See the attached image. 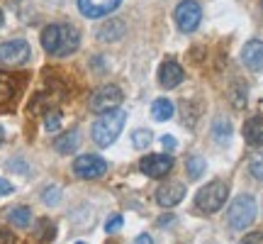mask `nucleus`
<instances>
[{"instance_id":"nucleus-23","label":"nucleus","mask_w":263,"mask_h":244,"mask_svg":"<svg viewBox=\"0 0 263 244\" xmlns=\"http://www.w3.org/2000/svg\"><path fill=\"white\" fill-rule=\"evenodd\" d=\"M44 127L49 132H59V127H61V113L59 110H49L47 117H44Z\"/></svg>"},{"instance_id":"nucleus-20","label":"nucleus","mask_w":263,"mask_h":244,"mask_svg":"<svg viewBox=\"0 0 263 244\" xmlns=\"http://www.w3.org/2000/svg\"><path fill=\"white\" fill-rule=\"evenodd\" d=\"M185 169H188V179H200L202 171H205V159L202 156H190L185 161Z\"/></svg>"},{"instance_id":"nucleus-19","label":"nucleus","mask_w":263,"mask_h":244,"mask_svg":"<svg viewBox=\"0 0 263 244\" xmlns=\"http://www.w3.org/2000/svg\"><path fill=\"white\" fill-rule=\"evenodd\" d=\"M8 220L17 227H27L32 222V213H29V207H10Z\"/></svg>"},{"instance_id":"nucleus-22","label":"nucleus","mask_w":263,"mask_h":244,"mask_svg":"<svg viewBox=\"0 0 263 244\" xmlns=\"http://www.w3.org/2000/svg\"><path fill=\"white\" fill-rule=\"evenodd\" d=\"M212 132H215V140L219 142V144L229 142V137H232V127H229V122H224V120H217Z\"/></svg>"},{"instance_id":"nucleus-31","label":"nucleus","mask_w":263,"mask_h":244,"mask_svg":"<svg viewBox=\"0 0 263 244\" xmlns=\"http://www.w3.org/2000/svg\"><path fill=\"white\" fill-rule=\"evenodd\" d=\"M8 193H12V186L5 179H0V196H8Z\"/></svg>"},{"instance_id":"nucleus-7","label":"nucleus","mask_w":263,"mask_h":244,"mask_svg":"<svg viewBox=\"0 0 263 244\" xmlns=\"http://www.w3.org/2000/svg\"><path fill=\"white\" fill-rule=\"evenodd\" d=\"M122 91L117 88V85H103V88H98L90 98V110L93 113H107V110H115V108H120L122 105Z\"/></svg>"},{"instance_id":"nucleus-34","label":"nucleus","mask_w":263,"mask_h":244,"mask_svg":"<svg viewBox=\"0 0 263 244\" xmlns=\"http://www.w3.org/2000/svg\"><path fill=\"white\" fill-rule=\"evenodd\" d=\"M3 137H5V134H3V127H0V144H3Z\"/></svg>"},{"instance_id":"nucleus-15","label":"nucleus","mask_w":263,"mask_h":244,"mask_svg":"<svg viewBox=\"0 0 263 244\" xmlns=\"http://www.w3.org/2000/svg\"><path fill=\"white\" fill-rule=\"evenodd\" d=\"M124 22H120V20H110V22H105L103 27H100V32H98V37L103 39V42H117V39L124 34Z\"/></svg>"},{"instance_id":"nucleus-18","label":"nucleus","mask_w":263,"mask_h":244,"mask_svg":"<svg viewBox=\"0 0 263 244\" xmlns=\"http://www.w3.org/2000/svg\"><path fill=\"white\" fill-rule=\"evenodd\" d=\"M15 91H17V83H15V78L0 71V105L10 103V100H12V95H15Z\"/></svg>"},{"instance_id":"nucleus-35","label":"nucleus","mask_w":263,"mask_h":244,"mask_svg":"<svg viewBox=\"0 0 263 244\" xmlns=\"http://www.w3.org/2000/svg\"><path fill=\"white\" fill-rule=\"evenodd\" d=\"M261 12H263V0H261Z\"/></svg>"},{"instance_id":"nucleus-3","label":"nucleus","mask_w":263,"mask_h":244,"mask_svg":"<svg viewBox=\"0 0 263 244\" xmlns=\"http://www.w3.org/2000/svg\"><path fill=\"white\" fill-rule=\"evenodd\" d=\"M256 200L251 196H239L229 205V213H227V220H229V227L232 230H246V227L254 225L256 220Z\"/></svg>"},{"instance_id":"nucleus-26","label":"nucleus","mask_w":263,"mask_h":244,"mask_svg":"<svg viewBox=\"0 0 263 244\" xmlns=\"http://www.w3.org/2000/svg\"><path fill=\"white\" fill-rule=\"evenodd\" d=\"M122 225H124L122 215H115V217H110V220H107V225H105V230H107V232H117V230H120Z\"/></svg>"},{"instance_id":"nucleus-28","label":"nucleus","mask_w":263,"mask_h":244,"mask_svg":"<svg viewBox=\"0 0 263 244\" xmlns=\"http://www.w3.org/2000/svg\"><path fill=\"white\" fill-rule=\"evenodd\" d=\"M0 244H15V235L0 227Z\"/></svg>"},{"instance_id":"nucleus-21","label":"nucleus","mask_w":263,"mask_h":244,"mask_svg":"<svg viewBox=\"0 0 263 244\" xmlns=\"http://www.w3.org/2000/svg\"><path fill=\"white\" fill-rule=\"evenodd\" d=\"M151 140H154V134H151L149 130H137L132 134V144H134L137 149H149Z\"/></svg>"},{"instance_id":"nucleus-4","label":"nucleus","mask_w":263,"mask_h":244,"mask_svg":"<svg viewBox=\"0 0 263 244\" xmlns=\"http://www.w3.org/2000/svg\"><path fill=\"white\" fill-rule=\"evenodd\" d=\"M227 193H229V188L222 181H212V183H207L205 188L197 190L195 207L202 210V213H217L227 203Z\"/></svg>"},{"instance_id":"nucleus-5","label":"nucleus","mask_w":263,"mask_h":244,"mask_svg":"<svg viewBox=\"0 0 263 244\" xmlns=\"http://www.w3.org/2000/svg\"><path fill=\"white\" fill-rule=\"evenodd\" d=\"M202 22V8L195 0H183L178 8H176V25L180 32H195L197 25Z\"/></svg>"},{"instance_id":"nucleus-9","label":"nucleus","mask_w":263,"mask_h":244,"mask_svg":"<svg viewBox=\"0 0 263 244\" xmlns=\"http://www.w3.org/2000/svg\"><path fill=\"white\" fill-rule=\"evenodd\" d=\"M29 59V44L22 39H12L0 44V61L5 66H20Z\"/></svg>"},{"instance_id":"nucleus-17","label":"nucleus","mask_w":263,"mask_h":244,"mask_svg":"<svg viewBox=\"0 0 263 244\" xmlns=\"http://www.w3.org/2000/svg\"><path fill=\"white\" fill-rule=\"evenodd\" d=\"M151 115H154V120H159V122L171 120V117H173V103H171L168 98L154 100V105H151Z\"/></svg>"},{"instance_id":"nucleus-30","label":"nucleus","mask_w":263,"mask_h":244,"mask_svg":"<svg viewBox=\"0 0 263 244\" xmlns=\"http://www.w3.org/2000/svg\"><path fill=\"white\" fill-rule=\"evenodd\" d=\"M161 144H163L166 149H176V140H173L171 134H166V137H161Z\"/></svg>"},{"instance_id":"nucleus-14","label":"nucleus","mask_w":263,"mask_h":244,"mask_svg":"<svg viewBox=\"0 0 263 244\" xmlns=\"http://www.w3.org/2000/svg\"><path fill=\"white\" fill-rule=\"evenodd\" d=\"M244 140H246V144H251V147H261L263 144V117L261 115H256V117H251V120H246Z\"/></svg>"},{"instance_id":"nucleus-12","label":"nucleus","mask_w":263,"mask_h":244,"mask_svg":"<svg viewBox=\"0 0 263 244\" xmlns=\"http://www.w3.org/2000/svg\"><path fill=\"white\" fill-rule=\"evenodd\" d=\"M241 61H244L251 71H261L263 68V42L261 39L246 42V47L241 49Z\"/></svg>"},{"instance_id":"nucleus-24","label":"nucleus","mask_w":263,"mask_h":244,"mask_svg":"<svg viewBox=\"0 0 263 244\" xmlns=\"http://www.w3.org/2000/svg\"><path fill=\"white\" fill-rule=\"evenodd\" d=\"M249 169H251V176H254V179L263 181V149L251 159V166H249Z\"/></svg>"},{"instance_id":"nucleus-2","label":"nucleus","mask_w":263,"mask_h":244,"mask_svg":"<svg viewBox=\"0 0 263 244\" xmlns=\"http://www.w3.org/2000/svg\"><path fill=\"white\" fill-rule=\"evenodd\" d=\"M124 122H127V113L115 108V110H107V113H100V117L93 122V130H90V137L98 147H110L120 132H122Z\"/></svg>"},{"instance_id":"nucleus-11","label":"nucleus","mask_w":263,"mask_h":244,"mask_svg":"<svg viewBox=\"0 0 263 244\" xmlns=\"http://www.w3.org/2000/svg\"><path fill=\"white\" fill-rule=\"evenodd\" d=\"M185 198V186L183 183H166L156 190V203L161 207H173L178 205L180 200Z\"/></svg>"},{"instance_id":"nucleus-29","label":"nucleus","mask_w":263,"mask_h":244,"mask_svg":"<svg viewBox=\"0 0 263 244\" xmlns=\"http://www.w3.org/2000/svg\"><path fill=\"white\" fill-rule=\"evenodd\" d=\"M44 200H47V203H57L59 200V188H49L47 193H44Z\"/></svg>"},{"instance_id":"nucleus-6","label":"nucleus","mask_w":263,"mask_h":244,"mask_svg":"<svg viewBox=\"0 0 263 244\" xmlns=\"http://www.w3.org/2000/svg\"><path fill=\"white\" fill-rule=\"evenodd\" d=\"M105 171H107V161L98 154H83L73 161V173L78 179H100L105 176Z\"/></svg>"},{"instance_id":"nucleus-16","label":"nucleus","mask_w":263,"mask_h":244,"mask_svg":"<svg viewBox=\"0 0 263 244\" xmlns=\"http://www.w3.org/2000/svg\"><path fill=\"white\" fill-rule=\"evenodd\" d=\"M78 147V132H64L61 137H57L54 140V149L59 151V154H71V151Z\"/></svg>"},{"instance_id":"nucleus-13","label":"nucleus","mask_w":263,"mask_h":244,"mask_svg":"<svg viewBox=\"0 0 263 244\" xmlns=\"http://www.w3.org/2000/svg\"><path fill=\"white\" fill-rule=\"evenodd\" d=\"M183 78H185V74H183L180 64H176V61H163V64H161L159 83L163 85V88H176L178 83H183Z\"/></svg>"},{"instance_id":"nucleus-33","label":"nucleus","mask_w":263,"mask_h":244,"mask_svg":"<svg viewBox=\"0 0 263 244\" xmlns=\"http://www.w3.org/2000/svg\"><path fill=\"white\" fill-rule=\"evenodd\" d=\"M3 22H5V18H3V10H0V27H3Z\"/></svg>"},{"instance_id":"nucleus-36","label":"nucleus","mask_w":263,"mask_h":244,"mask_svg":"<svg viewBox=\"0 0 263 244\" xmlns=\"http://www.w3.org/2000/svg\"><path fill=\"white\" fill-rule=\"evenodd\" d=\"M78 244H83V242H78Z\"/></svg>"},{"instance_id":"nucleus-25","label":"nucleus","mask_w":263,"mask_h":244,"mask_svg":"<svg viewBox=\"0 0 263 244\" xmlns=\"http://www.w3.org/2000/svg\"><path fill=\"white\" fill-rule=\"evenodd\" d=\"M232 103H234L236 108H244L246 105V85H236L234 93H232Z\"/></svg>"},{"instance_id":"nucleus-32","label":"nucleus","mask_w":263,"mask_h":244,"mask_svg":"<svg viewBox=\"0 0 263 244\" xmlns=\"http://www.w3.org/2000/svg\"><path fill=\"white\" fill-rule=\"evenodd\" d=\"M134 244H154V242H151L149 235H139L137 239H134Z\"/></svg>"},{"instance_id":"nucleus-8","label":"nucleus","mask_w":263,"mask_h":244,"mask_svg":"<svg viewBox=\"0 0 263 244\" xmlns=\"http://www.w3.org/2000/svg\"><path fill=\"white\" fill-rule=\"evenodd\" d=\"M139 169L149 179H163L173 169V159H171L168 154H149V156H144L139 161Z\"/></svg>"},{"instance_id":"nucleus-10","label":"nucleus","mask_w":263,"mask_h":244,"mask_svg":"<svg viewBox=\"0 0 263 244\" xmlns=\"http://www.w3.org/2000/svg\"><path fill=\"white\" fill-rule=\"evenodd\" d=\"M120 3H122V0H78V10L83 12L85 18L98 20V18L110 15Z\"/></svg>"},{"instance_id":"nucleus-1","label":"nucleus","mask_w":263,"mask_h":244,"mask_svg":"<svg viewBox=\"0 0 263 244\" xmlns=\"http://www.w3.org/2000/svg\"><path fill=\"white\" fill-rule=\"evenodd\" d=\"M78 44H81V34L71 25H49L42 32V47H44L47 54H54V57L73 54Z\"/></svg>"},{"instance_id":"nucleus-27","label":"nucleus","mask_w":263,"mask_h":244,"mask_svg":"<svg viewBox=\"0 0 263 244\" xmlns=\"http://www.w3.org/2000/svg\"><path fill=\"white\" fill-rule=\"evenodd\" d=\"M239 244H263V232H251V235H246Z\"/></svg>"}]
</instances>
